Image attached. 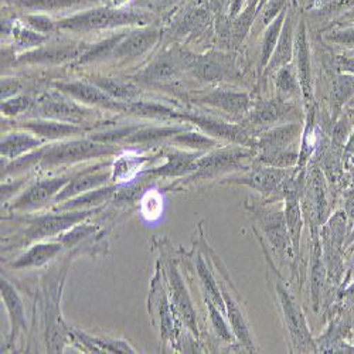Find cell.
<instances>
[{
	"label": "cell",
	"mask_w": 354,
	"mask_h": 354,
	"mask_svg": "<svg viewBox=\"0 0 354 354\" xmlns=\"http://www.w3.org/2000/svg\"><path fill=\"white\" fill-rule=\"evenodd\" d=\"M112 153V147L97 140H71L43 151L41 166L54 167L58 165L77 163L81 160L100 158Z\"/></svg>",
	"instance_id": "6da1fadb"
},
{
	"label": "cell",
	"mask_w": 354,
	"mask_h": 354,
	"mask_svg": "<svg viewBox=\"0 0 354 354\" xmlns=\"http://www.w3.org/2000/svg\"><path fill=\"white\" fill-rule=\"evenodd\" d=\"M251 153L244 147H235V149H221L213 152L197 160L196 169L183 180V185L198 183L204 180H212L216 177L225 174L228 171L243 167V160Z\"/></svg>",
	"instance_id": "7a4b0ae2"
},
{
	"label": "cell",
	"mask_w": 354,
	"mask_h": 354,
	"mask_svg": "<svg viewBox=\"0 0 354 354\" xmlns=\"http://www.w3.org/2000/svg\"><path fill=\"white\" fill-rule=\"evenodd\" d=\"M97 210H75V212H58V214H46L36 217L28 224L24 231L23 243H39L41 240L54 237L57 234L71 230L80 224L88 216L94 214Z\"/></svg>",
	"instance_id": "3957f363"
},
{
	"label": "cell",
	"mask_w": 354,
	"mask_h": 354,
	"mask_svg": "<svg viewBox=\"0 0 354 354\" xmlns=\"http://www.w3.org/2000/svg\"><path fill=\"white\" fill-rule=\"evenodd\" d=\"M275 289L278 293L285 324L289 330L292 342L295 343V346H297L298 350H301V353L306 351V350L315 351L316 347L312 342L309 329L306 326V322L299 309V305L295 302L290 292L288 290V288L283 283V279L279 275L275 279Z\"/></svg>",
	"instance_id": "277c9868"
},
{
	"label": "cell",
	"mask_w": 354,
	"mask_h": 354,
	"mask_svg": "<svg viewBox=\"0 0 354 354\" xmlns=\"http://www.w3.org/2000/svg\"><path fill=\"white\" fill-rule=\"evenodd\" d=\"M212 259L216 265V268L218 271V274L223 277L224 282H223V289H221V293H223V299H224V304H225V312H227V316H228V320L231 323V328H232V332L235 335V337H237L244 346L247 350H255L254 347V343H252V339H251V335H250V328H248V322L244 316V312H243V308L240 306V297H239V292L235 290L234 285L231 283L228 275L225 274V268L223 267V263L220 262V259L217 258L216 254L212 252Z\"/></svg>",
	"instance_id": "5b68a950"
},
{
	"label": "cell",
	"mask_w": 354,
	"mask_h": 354,
	"mask_svg": "<svg viewBox=\"0 0 354 354\" xmlns=\"http://www.w3.org/2000/svg\"><path fill=\"white\" fill-rule=\"evenodd\" d=\"M71 179L73 176L67 174L60 177H51V179H46L35 183L21 193V196L12 205V209L17 212L37 210L43 207V205H46L47 203H50L51 200L54 201L55 196L64 189V186Z\"/></svg>",
	"instance_id": "8992f818"
},
{
	"label": "cell",
	"mask_w": 354,
	"mask_h": 354,
	"mask_svg": "<svg viewBox=\"0 0 354 354\" xmlns=\"http://www.w3.org/2000/svg\"><path fill=\"white\" fill-rule=\"evenodd\" d=\"M139 19L140 17L133 13L100 9V10H93V12L85 13V15L75 16L70 20H66L63 23V27L70 28V30H95V28H104V27L132 23Z\"/></svg>",
	"instance_id": "52a82bcc"
},
{
	"label": "cell",
	"mask_w": 354,
	"mask_h": 354,
	"mask_svg": "<svg viewBox=\"0 0 354 354\" xmlns=\"http://www.w3.org/2000/svg\"><path fill=\"white\" fill-rule=\"evenodd\" d=\"M167 285L170 289L171 305H174L176 310L182 316L186 326L197 336V322H196V312L193 309V304L190 299V295L185 286L183 278L180 277L179 271L174 267V263H167Z\"/></svg>",
	"instance_id": "ba28073f"
},
{
	"label": "cell",
	"mask_w": 354,
	"mask_h": 354,
	"mask_svg": "<svg viewBox=\"0 0 354 354\" xmlns=\"http://www.w3.org/2000/svg\"><path fill=\"white\" fill-rule=\"evenodd\" d=\"M286 177L288 174L285 170L279 167H267V169L252 170L241 176L228 177V179H225L224 182L232 183V185H243L262 194H272L279 190Z\"/></svg>",
	"instance_id": "9c48e42d"
},
{
	"label": "cell",
	"mask_w": 354,
	"mask_h": 354,
	"mask_svg": "<svg viewBox=\"0 0 354 354\" xmlns=\"http://www.w3.org/2000/svg\"><path fill=\"white\" fill-rule=\"evenodd\" d=\"M255 214L259 218L263 234L267 235L268 241L272 247L281 254H286L289 251V245L292 244L289 239V231L286 224L285 212L279 210H257Z\"/></svg>",
	"instance_id": "30bf717a"
},
{
	"label": "cell",
	"mask_w": 354,
	"mask_h": 354,
	"mask_svg": "<svg viewBox=\"0 0 354 354\" xmlns=\"http://www.w3.org/2000/svg\"><path fill=\"white\" fill-rule=\"evenodd\" d=\"M98 169L100 167H95L94 170L84 171V173L73 176V179L64 186V189L55 196L54 203L62 204V203H64L73 197H77L82 193L105 186L109 182L112 173L98 170Z\"/></svg>",
	"instance_id": "8fae6325"
},
{
	"label": "cell",
	"mask_w": 354,
	"mask_h": 354,
	"mask_svg": "<svg viewBox=\"0 0 354 354\" xmlns=\"http://www.w3.org/2000/svg\"><path fill=\"white\" fill-rule=\"evenodd\" d=\"M121 190V186L109 185L102 186L86 193H82L77 197H73L62 204H58L55 212H75V210H94L98 205L108 201L113 194Z\"/></svg>",
	"instance_id": "7c38bea8"
},
{
	"label": "cell",
	"mask_w": 354,
	"mask_h": 354,
	"mask_svg": "<svg viewBox=\"0 0 354 354\" xmlns=\"http://www.w3.org/2000/svg\"><path fill=\"white\" fill-rule=\"evenodd\" d=\"M187 120L198 125L203 131L207 132L210 136L214 138H221V139H228L235 143H241V145H250V139L247 132L237 127V125H231L225 124L218 120H213V118L207 116H200V115H183Z\"/></svg>",
	"instance_id": "4fadbf2b"
},
{
	"label": "cell",
	"mask_w": 354,
	"mask_h": 354,
	"mask_svg": "<svg viewBox=\"0 0 354 354\" xmlns=\"http://www.w3.org/2000/svg\"><path fill=\"white\" fill-rule=\"evenodd\" d=\"M64 245L58 243H37L32 248H28L23 255H20L10 267L15 270H24V268H39L46 265L48 261L54 259Z\"/></svg>",
	"instance_id": "5bb4252c"
},
{
	"label": "cell",
	"mask_w": 354,
	"mask_h": 354,
	"mask_svg": "<svg viewBox=\"0 0 354 354\" xmlns=\"http://www.w3.org/2000/svg\"><path fill=\"white\" fill-rule=\"evenodd\" d=\"M40 109L46 116L57 118V120L78 122L81 121L85 112L77 106L74 102L63 98L57 94H47L40 100Z\"/></svg>",
	"instance_id": "9a60e30c"
},
{
	"label": "cell",
	"mask_w": 354,
	"mask_h": 354,
	"mask_svg": "<svg viewBox=\"0 0 354 354\" xmlns=\"http://www.w3.org/2000/svg\"><path fill=\"white\" fill-rule=\"evenodd\" d=\"M295 54H297V74L299 78L301 90L306 98L312 97V74H310V55L306 37V27L302 23L297 40H295Z\"/></svg>",
	"instance_id": "2e32d148"
},
{
	"label": "cell",
	"mask_w": 354,
	"mask_h": 354,
	"mask_svg": "<svg viewBox=\"0 0 354 354\" xmlns=\"http://www.w3.org/2000/svg\"><path fill=\"white\" fill-rule=\"evenodd\" d=\"M2 299L6 305L9 319H10V339L9 342L13 343L21 330H26V316L23 304L19 298L16 289L2 278Z\"/></svg>",
	"instance_id": "e0dca14e"
},
{
	"label": "cell",
	"mask_w": 354,
	"mask_h": 354,
	"mask_svg": "<svg viewBox=\"0 0 354 354\" xmlns=\"http://www.w3.org/2000/svg\"><path fill=\"white\" fill-rule=\"evenodd\" d=\"M57 88L60 91H64L74 97L78 101L86 102V104H95V105H104V106H118L112 98L104 93L98 85L84 84V82H63L57 84Z\"/></svg>",
	"instance_id": "ac0fdd59"
},
{
	"label": "cell",
	"mask_w": 354,
	"mask_h": 354,
	"mask_svg": "<svg viewBox=\"0 0 354 354\" xmlns=\"http://www.w3.org/2000/svg\"><path fill=\"white\" fill-rule=\"evenodd\" d=\"M159 39L156 30H142L127 37L122 43L116 44L112 50L118 58H135L149 50Z\"/></svg>",
	"instance_id": "d6986e66"
},
{
	"label": "cell",
	"mask_w": 354,
	"mask_h": 354,
	"mask_svg": "<svg viewBox=\"0 0 354 354\" xmlns=\"http://www.w3.org/2000/svg\"><path fill=\"white\" fill-rule=\"evenodd\" d=\"M82 51H84V47L80 44L44 47L37 51L23 55L20 60L24 63H63V62L71 60L74 57H78L80 54H82Z\"/></svg>",
	"instance_id": "ffe728a7"
},
{
	"label": "cell",
	"mask_w": 354,
	"mask_h": 354,
	"mask_svg": "<svg viewBox=\"0 0 354 354\" xmlns=\"http://www.w3.org/2000/svg\"><path fill=\"white\" fill-rule=\"evenodd\" d=\"M196 155L189 153H173L167 158L166 163L156 169H149L143 171V176L149 177H177V176H189L194 171L197 163Z\"/></svg>",
	"instance_id": "44dd1931"
},
{
	"label": "cell",
	"mask_w": 354,
	"mask_h": 354,
	"mask_svg": "<svg viewBox=\"0 0 354 354\" xmlns=\"http://www.w3.org/2000/svg\"><path fill=\"white\" fill-rule=\"evenodd\" d=\"M299 133H301L299 124H289V125L278 127L262 135L259 140V147L263 151V153L286 151V147L299 136Z\"/></svg>",
	"instance_id": "7402d4cb"
},
{
	"label": "cell",
	"mask_w": 354,
	"mask_h": 354,
	"mask_svg": "<svg viewBox=\"0 0 354 354\" xmlns=\"http://www.w3.org/2000/svg\"><path fill=\"white\" fill-rule=\"evenodd\" d=\"M292 28H293L292 19L288 16L283 23L277 48L271 57L270 63L267 64V67H265L267 68V74L278 71L290 63L292 55H293V30Z\"/></svg>",
	"instance_id": "603a6c76"
},
{
	"label": "cell",
	"mask_w": 354,
	"mask_h": 354,
	"mask_svg": "<svg viewBox=\"0 0 354 354\" xmlns=\"http://www.w3.org/2000/svg\"><path fill=\"white\" fill-rule=\"evenodd\" d=\"M204 104L213 105L232 115H244L250 109V98L244 93L232 91H214L203 98Z\"/></svg>",
	"instance_id": "cb8c5ba5"
},
{
	"label": "cell",
	"mask_w": 354,
	"mask_h": 354,
	"mask_svg": "<svg viewBox=\"0 0 354 354\" xmlns=\"http://www.w3.org/2000/svg\"><path fill=\"white\" fill-rule=\"evenodd\" d=\"M292 111V106L283 104L282 101H265L252 111L251 122L262 127L272 125L279 122L282 118H285Z\"/></svg>",
	"instance_id": "d4e9b609"
},
{
	"label": "cell",
	"mask_w": 354,
	"mask_h": 354,
	"mask_svg": "<svg viewBox=\"0 0 354 354\" xmlns=\"http://www.w3.org/2000/svg\"><path fill=\"white\" fill-rule=\"evenodd\" d=\"M146 162H147V159L139 158L135 155L120 156L113 163V171H112L113 180L115 182L118 180L120 183L133 180L135 177L140 173V170L143 169Z\"/></svg>",
	"instance_id": "484cf974"
},
{
	"label": "cell",
	"mask_w": 354,
	"mask_h": 354,
	"mask_svg": "<svg viewBox=\"0 0 354 354\" xmlns=\"http://www.w3.org/2000/svg\"><path fill=\"white\" fill-rule=\"evenodd\" d=\"M196 267H197V274H198L200 282H201V285L204 288V292H205V297H209L223 313H227L225 312V304H224V299H223V293L218 289L217 279L213 277L212 271L207 268V263L204 262V258L201 255L197 257Z\"/></svg>",
	"instance_id": "4316f807"
},
{
	"label": "cell",
	"mask_w": 354,
	"mask_h": 354,
	"mask_svg": "<svg viewBox=\"0 0 354 354\" xmlns=\"http://www.w3.org/2000/svg\"><path fill=\"white\" fill-rule=\"evenodd\" d=\"M75 335L81 342L85 344V347L94 351V353H135L133 347H131L127 342L124 340H112V339H101V337H93L88 336L84 332L75 330Z\"/></svg>",
	"instance_id": "83f0119b"
},
{
	"label": "cell",
	"mask_w": 354,
	"mask_h": 354,
	"mask_svg": "<svg viewBox=\"0 0 354 354\" xmlns=\"http://www.w3.org/2000/svg\"><path fill=\"white\" fill-rule=\"evenodd\" d=\"M40 145L39 139L30 136V135H24V133H16L8 136L2 142V156L8 159H17L23 153L32 151L33 147H37Z\"/></svg>",
	"instance_id": "f1b7e54d"
},
{
	"label": "cell",
	"mask_w": 354,
	"mask_h": 354,
	"mask_svg": "<svg viewBox=\"0 0 354 354\" xmlns=\"http://www.w3.org/2000/svg\"><path fill=\"white\" fill-rule=\"evenodd\" d=\"M192 68L197 77L205 81H220L227 74V66L223 60H216L213 57H201L194 60Z\"/></svg>",
	"instance_id": "f546056e"
},
{
	"label": "cell",
	"mask_w": 354,
	"mask_h": 354,
	"mask_svg": "<svg viewBox=\"0 0 354 354\" xmlns=\"http://www.w3.org/2000/svg\"><path fill=\"white\" fill-rule=\"evenodd\" d=\"M26 128L30 129L37 136H43L47 139H57L81 132V129L75 125H66L57 122H28L26 124Z\"/></svg>",
	"instance_id": "4dcf8cb0"
},
{
	"label": "cell",
	"mask_w": 354,
	"mask_h": 354,
	"mask_svg": "<svg viewBox=\"0 0 354 354\" xmlns=\"http://www.w3.org/2000/svg\"><path fill=\"white\" fill-rule=\"evenodd\" d=\"M95 85H98L104 93H106L111 98L116 100H133L138 94L139 90L132 84L120 81V80H113V78H100L95 81Z\"/></svg>",
	"instance_id": "1f68e13d"
},
{
	"label": "cell",
	"mask_w": 354,
	"mask_h": 354,
	"mask_svg": "<svg viewBox=\"0 0 354 354\" xmlns=\"http://www.w3.org/2000/svg\"><path fill=\"white\" fill-rule=\"evenodd\" d=\"M283 27V15H281L279 17H277V20L272 21V24L270 26V28L267 30V35L263 37V43H262V53H261V63H259V68H265L267 64L270 63L271 57L277 48L281 32Z\"/></svg>",
	"instance_id": "d6a6232c"
},
{
	"label": "cell",
	"mask_w": 354,
	"mask_h": 354,
	"mask_svg": "<svg viewBox=\"0 0 354 354\" xmlns=\"http://www.w3.org/2000/svg\"><path fill=\"white\" fill-rule=\"evenodd\" d=\"M354 97V75L343 73L332 85V98L336 108H342Z\"/></svg>",
	"instance_id": "836d02e7"
},
{
	"label": "cell",
	"mask_w": 354,
	"mask_h": 354,
	"mask_svg": "<svg viewBox=\"0 0 354 354\" xmlns=\"http://www.w3.org/2000/svg\"><path fill=\"white\" fill-rule=\"evenodd\" d=\"M140 210L142 216L149 220H158L163 213V198L156 190H149L142 196L140 200Z\"/></svg>",
	"instance_id": "e575fe53"
},
{
	"label": "cell",
	"mask_w": 354,
	"mask_h": 354,
	"mask_svg": "<svg viewBox=\"0 0 354 354\" xmlns=\"http://www.w3.org/2000/svg\"><path fill=\"white\" fill-rule=\"evenodd\" d=\"M301 86L297 71H293L292 67L285 66L277 71V88L282 95H293L298 93V88Z\"/></svg>",
	"instance_id": "d590c367"
},
{
	"label": "cell",
	"mask_w": 354,
	"mask_h": 354,
	"mask_svg": "<svg viewBox=\"0 0 354 354\" xmlns=\"http://www.w3.org/2000/svg\"><path fill=\"white\" fill-rule=\"evenodd\" d=\"M205 305H207L210 319H212V324H213V328H214L217 336L221 337L225 342H232L235 335H234V332L230 330L228 324L225 323V320L223 317V312L217 308V305L209 297H205Z\"/></svg>",
	"instance_id": "8d00e7d4"
},
{
	"label": "cell",
	"mask_w": 354,
	"mask_h": 354,
	"mask_svg": "<svg viewBox=\"0 0 354 354\" xmlns=\"http://www.w3.org/2000/svg\"><path fill=\"white\" fill-rule=\"evenodd\" d=\"M176 73L174 64L171 58H169V55H165L162 58H159L158 62H155L152 66H149L145 71V78L146 80H152V81H160V80H167L170 77H173Z\"/></svg>",
	"instance_id": "74e56055"
},
{
	"label": "cell",
	"mask_w": 354,
	"mask_h": 354,
	"mask_svg": "<svg viewBox=\"0 0 354 354\" xmlns=\"http://www.w3.org/2000/svg\"><path fill=\"white\" fill-rule=\"evenodd\" d=\"M176 133H179V129H171V128H163V129H145L140 132H133L129 136V142L132 143H146V142H155V140H160L165 139L167 136H173Z\"/></svg>",
	"instance_id": "f35d334b"
},
{
	"label": "cell",
	"mask_w": 354,
	"mask_h": 354,
	"mask_svg": "<svg viewBox=\"0 0 354 354\" xmlns=\"http://www.w3.org/2000/svg\"><path fill=\"white\" fill-rule=\"evenodd\" d=\"M95 227L94 225H88V224H77L75 227H73V230H70L67 234H64L62 237V244L64 245V248H71L74 245H77L80 241L85 240L90 237L91 234H94Z\"/></svg>",
	"instance_id": "ab89813d"
},
{
	"label": "cell",
	"mask_w": 354,
	"mask_h": 354,
	"mask_svg": "<svg viewBox=\"0 0 354 354\" xmlns=\"http://www.w3.org/2000/svg\"><path fill=\"white\" fill-rule=\"evenodd\" d=\"M176 143L185 145L187 147H192V149L196 151H203V149H209V147H213L216 142L212 138L203 136L200 133H185L176 138Z\"/></svg>",
	"instance_id": "60d3db41"
},
{
	"label": "cell",
	"mask_w": 354,
	"mask_h": 354,
	"mask_svg": "<svg viewBox=\"0 0 354 354\" xmlns=\"http://www.w3.org/2000/svg\"><path fill=\"white\" fill-rule=\"evenodd\" d=\"M255 10H257L255 6H250L247 9V12L244 15H241V17L237 21H235V24H234V39L237 41H241L245 37L248 28L252 23V19L257 13Z\"/></svg>",
	"instance_id": "b9f144b4"
},
{
	"label": "cell",
	"mask_w": 354,
	"mask_h": 354,
	"mask_svg": "<svg viewBox=\"0 0 354 354\" xmlns=\"http://www.w3.org/2000/svg\"><path fill=\"white\" fill-rule=\"evenodd\" d=\"M80 2L81 0H26L23 5L27 8H37V9H60V8H67Z\"/></svg>",
	"instance_id": "7bdbcfd3"
},
{
	"label": "cell",
	"mask_w": 354,
	"mask_h": 354,
	"mask_svg": "<svg viewBox=\"0 0 354 354\" xmlns=\"http://www.w3.org/2000/svg\"><path fill=\"white\" fill-rule=\"evenodd\" d=\"M28 105H30V100L26 97H19V98H15L10 101H5L2 104V111L6 115H17V113H21L23 111H26L28 108Z\"/></svg>",
	"instance_id": "ee69618b"
},
{
	"label": "cell",
	"mask_w": 354,
	"mask_h": 354,
	"mask_svg": "<svg viewBox=\"0 0 354 354\" xmlns=\"http://www.w3.org/2000/svg\"><path fill=\"white\" fill-rule=\"evenodd\" d=\"M328 40L332 43L354 47V27H348V28H343V30L333 32L328 36Z\"/></svg>",
	"instance_id": "f6af8a7d"
},
{
	"label": "cell",
	"mask_w": 354,
	"mask_h": 354,
	"mask_svg": "<svg viewBox=\"0 0 354 354\" xmlns=\"http://www.w3.org/2000/svg\"><path fill=\"white\" fill-rule=\"evenodd\" d=\"M283 5H285V0H271L267 9H265V12H263V23L268 24L272 20H275L277 15L281 12Z\"/></svg>",
	"instance_id": "bcb514c9"
},
{
	"label": "cell",
	"mask_w": 354,
	"mask_h": 354,
	"mask_svg": "<svg viewBox=\"0 0 354 354\" xmlns=\"http://www.w3.org/2000/svg\"><path fill=\"white\" fill-rule=\"evenodd\" d=\"M19 41L23 46H40L44 41V37L32 32H27V30H20L19 32Z\"/></svg>",
	"instance_id": "7dc6e473"
},
{
	"label": "cell",
	"mask_w": 354,
	"mask_h": 354,
	"mask_svg": "<svg viewBox=\"0 0 354 354\" xmlns=\"http://www.w3.org/2000/svg\"><path fill=\"white\" fill-rule=\"evenodd\" d=\"M20 90V84L17 81H3L2 82V100H8L9 97L15 95Z\"/></svg>",
	"instance_id": "c3c4849f"
},
{
	"label": "cell",
	"mask_w": 354,
	"mask_h": 354,
	"mask_svg": "<svg viewBox=\"0 0 354 354\" xmlns=\"http://www.w3.org/2000/svg\"><path fill=\"white\" fill-rule=\"evenodd\" d=\"M28 21H30V24L33 27H36L37 30H40V32H48L53 28L51 21L46 17H40V16L39 17H28Z\"/></svg>",
	"instance_id": "681fc988"
},
{
	"label": "cell",
	"mask_w": 354,
	"mask_h": 354,
	"mask_svg": "<svg viewBox=\"0 0 354 354\" xmlns=\"http://www.w3.org/2000/svg\"><path fill=\"white\" fill-rule=\"evenodd\" d=\"M24 183L26 182H15V185H10V183L2 185V203L8 201L9 197L13 196V193H17Z\"/></svg>",
	"instance_id": "f907efd6"
},
{
	"label": "cell",
	"mask_w": 354,
	"mask_h": 354,
	"mask_svg": "<svg viewBox=\"0 0 354 354\" xmlns=\"http://www.w3.org/2000/svg\"><path fill=\"white\" fill-rule=\"evenodd\" d=\"M339 66L343 70V73L354 75V55L353 57H347V55L339 57Z\"/></svg>",
	"instance_id": "816d5d0a"
},
{
	"label": "cell",
	"mask_w": 354,
	"mask_h": 354,
	"mask_svg": "<svg viewBox=\"0 0 354 354\" xmlns=\"http://www.w3.org/2000/svg\"><path fill=\"white\" fill-rule=\"evenodd\" d=\"M354 6V0H339V2L333 6V9H346Z\"/></svg>",
	"instance_id": "f5cc1de1"
},
{
	"label": "cell",
	"mask_w": 354,
	"mask_h": 354,
	"mask_svg": "<svg viewBox=\"0 0 354 354\" xmlns=\"http://www.w3.org/2000/svg\"><path fill=\"white\" fill-rule=\"evenodd\" d=\"M347 147L350 151H353L354 149V135L350 138V142H348V145H347Z\"/></svg>",
	"instance_id": "db71d44e"
},
{
	"label": "cell",
	"mask_w": 354,
	"mask_h": 354,
	"mask_svg": "<svg viewBox=\"0 0 354 354\" xmlns=\"http://www.w3.org/2000/svg\"><path fill=\"white\" fill-rule=\"evenodd\" d=\"M353 268H354V267H353Z\"/></svg>",
	"instance_id": "11a10c76"
}]
</instances>
